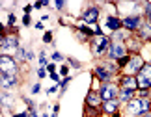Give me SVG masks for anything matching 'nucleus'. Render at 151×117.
<instances>
[{
    "mask_svg": "<svg viewBox=\"0 0 151 117\" xmlns=\"http://www.w3.org/2000/svg\"><path fill=\"white\" fill-rule=\"evenodd\" d=\"M43 43H45V45H54V43H52V32H45Z\"/></svg>",
    "mask_w": 151,
    "mask_h": 117,
    "instance_id": "nucleus-30",
    "label": "nucleus"
},
{
    "mask_svg": "<svg viewBox=\"0 0 151 117\" xmlns=\"http://www.w3.org/2000/svg\"><path fill=\"white\" fill-rule=\"evenodd\" d=\"M132 98H136V91H131V89H121L119 87V95H118V101L121 106H125V104H129Z\"/></svg>",
    "mask_w": 151,
    "mask_h": 117,
    "instance_id": "nucleus-17",
    "label": "nucleus"
},
{
    "mask_svg": "<svg viewBox=\"0 0 151 117\" xmlns=\"http://www.w3.org/2000/svg\"><path fill=\"white\" fill-rule=\"evenodd\" d=\"M37 60H39V67H47L49 65V56H47V52L45 50H39V56H37Z\"/></svg>",
    "mask_w": 151,
    "mask_h": 117,
    "instance_id": "nucleus-23",
    "label": "nucleus"
},
{
    "mask_svg": "<svg viewBox=\"0 0 151 117\" xmlns=\"http://www.w3.org/2000/svg\"><path fill=\"white\" fill-rule=\"evenodd\" d=\"M30 93H32V95H37V93H41V84H39V82H37V84H34V86L30 87Z\"/></svg>",
    "mask_w": 151,
    "mask_h": 117,
    "instance_id": "nucleus-31",
    "label": "nucleus"
},
{
    "mask_svg": "<svg viewBox=\"0 0 151 117\" xmlns=\"http://www.w3.org/2000/svg\"><path fill=\"white\" fill-rule=\"evenodd\" d=\"M36 30H45V26H43V22H41V21L36 22Z\"/></svg>",
    "mask_w": 151,
    "mask_h": 117,
    "instance_id": "nucleus-42",
    "label": "nucleus"
},
{
    "mask_svg": "<svg viewBox=\"0 0 151 117\" xmlns=\"http://www.w3.org/2000/svg\"><path fill=\"white\" fill-rule=\"evenodd\" d=\"M142 15H144V21L151 22V2H144V8H142Z\"/></svg>",
    "mask_w": 151,
    "mask_h": 117,
    "instance_id": "nucleus-22",
    "label": "nucleus"
},
{
    "mask_svg": "<svg viewBox=\"0 0 151 117\" xmlns=\"http://www.w3.org/2000/svg\"><path fill=\"white\" fill-rule=\"evenodd\" d=\"M110 43L112 39L110 36H95L90 39V50L95 58H103L108 54V49H110Z\"/></svg>",
    "mask_w": 151,
    "mask_h": 117,
    "instance_id": "nucleus-2",
    "label": "nucleus"
},
{
    "mask_svg": "<svg viewBox=\"0 0 151 117\" xmlns=\"http://www.w3.org/2000/svg\"><path fill=\"white\" fill-rule=\"evenodd\" d=\"M0 73L4 74H17L19 76V61L13 56L2 54L0 56Z\"/></svg>",
    "mask_w": 151,
    "mask_h": 117,
    "instance_id": "nucleus-6",
    "label": "nucleus"
},
{
    "mask_svg": "<svg viewBox=\"0 0 151 117\" xmlns=\"http://www.w3.org/2000/svg\"><path fill=\"white\" fill-rule=\"evenodd\" d=\"M138 37H140L144 43H149L151 41V22H147V21H144V24H142V28L138 30V34H136Z\"/></svg>",
    "mask_w": 151,
    "mask_h": 117,
    "instance_id": "nucleus-18",
    "label": "nucleus"
},
{
    "mask_svg": "<svg viewBox=\"0 0 151 117\" xmlns=\"http://www.w3.org/2000/svg\"><path fill=\"white\" fill-rule=\"evenodd\" d=\"M151 112V98H132L129 104H125V115L129 117H142Z\"/></svg>",
    "mask_w": 151,
    "mask_h": 117,
    "instance_id": "nucleus-1",
    "label": "nucleus"
},
{
    "mask_svg": "<svg viewBox=\"0 0 151 117\" xmlns=\"http://www.w3.org/2000/svg\"><path fill=\"white\" fill-rule=\"evenodd\" d=\"M60 76L62 78H67L69 76V65H67V63H63V65L60 67Z\"/></svg>",
    "mask_w": 151,
    "mask_h": 117,
    "instance_id": "nucleus-28",
    "label": "nucleus"
},
{
    "mask_svg": "<svg viewBox=\"0 0 151 117\" xmlns=\"http://www.w3.org/2000/svg\"><path fill=\"white\" fill-rule=\"evenodd\" d=\"M17 84H19V76H17V74H4V73H0V86H2V91L13 89V87H17Z\"/></svg>",
    "mask_w": 151,
    "mask_h": 117,
    "instance_id": "nucleus-13",
    "label": "nucleus"
},
{
    "mask_svg": "<svg viewBox=\"0 0 151 117\" xmlns=\"http://www.w3.org/2000/svg\"><path fill=\"white\" fill-rule=\"evenodd\" d=\"M52 6H54V8L58 9V11H63V9H65V2H62V0H58V2H54V4H52Z\"/></svg>",
    "mask_w": 151,
    "mask_h": 117,
    "instance_id": "nucleus-35",
    "label": "nucleus"
},
{
    "mask_svg": "<svg viewBox=\"0 0 151 117\" xmlns=\"http://www.w3.org/2000/svg\"><path fill=\"white\" fill-rule=\"evenodd\" d=\"M30 22H32V17L30 15H22V24H24V26H30Z\"/></svg>",
    "mask_w": 151,
    "mask_h": 117,
    "instance_id": "nucleus-36",
    "label": "nucleus"
},
{
    "mask_svg": "<svg viewBox=\"0 0 151 117\" xmlns=\"http://www.w3.org/2000/svg\"><path fill=\"white\" fill-rule=\"evenodd\" d=\"M54 93H60V84H56V86H52L47 89V95H54Z\"/></svg>",
    "mask_w": 151,
    "mask_h": 117,
    "instance_id": "nucleus-34",
    "label": "nucleus"
},
{
    "mask_svg": "<svg viewBox=\"0 0 151 117\" xmlns=\"http://www.w3.org/2000/svg\"><path fill=\"white\" fill-rule=\"evenodd\" d=\"M110 117H121V113L118 112V113H114V115H110Z\"/></svg>",
    "mask_w": 151,
    "mask_h": 117,
    "instance_id": "nucleus-44",
    "label": "nucleus"
},
{
    "mask_svg": "<svg viewBox=\"0 0 151 117\" xmlns=\"http://www.w3.org/2000/svg\"><path fill=\"white\" fill-rule=\"evenodd\" d=\"M15 22H17L15 13H9V15H8V28H13V26H15Z\"/></svg>",
    "mask_w": 151,
    "mask_h": 117,
    "instance_id": "nucleus-29",
    "label": "nucleus"
},
{
    "mask_svg": "<svg viewBox=\"0 0 151 117\" xmlns=\"http://www.w3.org/2000/svg\"><path fill=\"white\" fill-rule=\"evenodd\" d=\"M71 80H73L71 76H67V78H63V80L60 82V97H62V95H63V93H65V91H67V86H69V84H71Z\"/></svg>",
    "mask_w": 151,
    "mask_h": 117,
    "instance_id": "nucleus-24",
    "label": "nucleus"
},
{
    "mask_svg": "<svg viewBox=\"0 0 151 117\" xmlns=\"http://www.w3.org/2000/svg\"><path fill=\"white\" fill-rule=\"evenodd\" d=\"M144 65H146V61H144V58L140 54H131L129 56V63L121 69V74H127V76H136V74L144 69Z\"/></svg>",
    "mask_w": 151,
    "mask_h": 117,
    "instance_id": "nucleus-4",
    "label": "nucleus"
},
{
    "mask_svg": "<svg viewBox=\"0 0 151 117\" xmlns=\"http://www.w3.org/2000/svg\"><path fill=\"white\" fill-rule=\"evenodd\" d=\"M43 117H52V115H47V113H45V115H43Z\"/></svg>",
    "mask_w": 151,
    "mask_h": 117,
    "instance_id": "nucleus-46",
    "label": "nucleus"
},
{
    "mask_svg": "<svg viewBox=\"0 0 151 117\" xmlns=\"http://www.w3.org/2000/svg\"><path fill=\"white\" fill-rule=\"evenodd\" d=\"M47 71H49V74H50V73H56V63H54V61H50L49 65H47Z\"/></svg>",
    "mask_w": 151,
    "mask_h": 117,
    "instance_id": "nucleus-38",
    "label": "nucleus"
},
{
    "mask_svg": "<svg viewBox=\"0 0 151 117\" xmlns=\"http://www.w3.org/2000/svg\"><path fill=\"white\" fill-rule=\"evenodd\" d=\"M93 76L99 80L101 84H108V82H114L116 78H118V76H116V74L110 71L106 65H104L103 61H101V63H97V65L93 67Z\"/></svg>",
    "mask_w": 151,
    "mask_h": 117,
    "instance_id": "nucleus-8",
    "label": "nucleus"
},
{
    "mask_svg": "<svg viewBox=\"0 0 151 117\" xmlns=\"http://www.w3.org/2000/svg\"><path fill=\"white\" fill-rule=\"evenodd\" d=\"M136 82H138V89H147L151 91V65H144V69L136 74Z\"/></svg>",
    "mask_w": 151,
    "mask_h": 117,
    "instance_id": "nucleus-11",
    "label": "nucleus"
},
{
    "mask_svg": "<svg viewBox=\"0 0 151 117\" xmlns=\"http://www.w3.org/2000/svg\"><path fill=\"white\" fill-rule=\"evenodd\" d=\"M34 58H36V54H34V50H32V49H28V52H26V61H32Z\"/></svg>",
    "mask_w": 151,
    "mask_h": 117,
    "instance_id": "nucleus-37",
    "label": "nucleus"
},
{
    "mask_svg": "<svg viewBox=\"0 0 151 117\" xmlns=\"http://www.w3.org/2000/svg\"><path fill=\"white\" fill-rule=\"evenodd\" d=\"M142 117H151V112H149V113H146V115H142Z\"/></svg>",
    "mask_w": 151,
    "mask_h": 117,
    "instance_id": "nucleus-45",
    "label": "nucleus"
},
{
    "mask_svg": "<svg viewBox=\"0 0 151 117\" xmlns=\"http://www.w3.org/2000/svg\"><path fill=\"white\" fill-rule=\"evenodd\" d=\"M101 19V9H99V6H88L86 9H82V13H80V21L84 22V24H91V26H95L97 22H99Z\"/></svg>",
    "mask_w": 151,
    "mask_h": 117,
    "instance_id": "nucleus-7",
    "label": "nucleus"
},
{
    "mask_svg": "<svg viewBox=\"0 0 151 117\" xmlns=\"http://www.w3.org/2000/svg\"><path fill=\"white\" fill-rule=\"evenodd\" d=\"M104 28H108L110 34L123 30V22L118 15H104Z\"/></svg>",
    "mask_w": 151,
    "mask_h": 117,
    "instance_id": "nucleus-12",
    "label": "nucleus"
},
{
    "mask_svg": "<svg viewBox=\"0 0 151 117\" xmlns=\"http://www.w3.org/2000/svg\"><path fill=\"white\" fill-rule=\"evenodd\" d=\"M0 101H2V108L4 110H9L11 104H13V98H11V95L8 91H2V95H0Z\"/></svg>",
    "mask_w": 151,
    "mask_h": 117,
    "instance_id": "nucleus-20",
    "label": "nucleus"
},
{
    "mask_svg": "<svg viewBox=\"0 0 151 117\" xmlns=\"http://www.w3.org/2000/svg\"><path fill=\"white\" fill-rule=\"evenodd\" d=\"M140 56L144 58V61H146L147 65H151V43H144L142 50H140Z\"/></svg>",
    "mask_w": 151,
    "mask_h": 117,
    "instance_id": "nucleus-19",
    "label": "nucleus"
},
{
    "mask_svg": "<svg viewBox=\"0 0 151 117\" xmlns=\"http://www.w3.org/2000/svg\"><path fill=\"white\" fill-rule=\"evenodd\" d=\"M136 97L138 98H151V91H147V89H138L136 91Z\"/></svg>",
    "mask_w": 151,
    "mask_h": 117,
    "instance_id": "nucleus-27",
    "label": "nucleus"
},
{
    "mask_svg": "<svg viewBox=\"0 0 151 117\" xmlns=\"http://www.w3.org/2000/svg\"><path fill=\"white\" fill-rule=\"evenodd\" d=\"M119 108H121V104H119L118 98H116V101H106V102H103L101 112L106 113V115H114V113L119 112Z\"/></svg>",
    "mask_w": 151,
    "mask_h": 117,
    "instance_id": "nucleus-16",
    "label": "nucleus"
},
{
    "mask_svg": "<svg viewBox=\"0 0 151 117\" xmlns=\"http://www.w3.org/2000/svg\"><path fill=\"white\" fill-rule=\"evenodd\" d=\"M129 54H131V52H129V49H127L125 43L112 41V43H110V49H108V54H106V60L118 63L121 58H125V56H129Z\"/></svg>",
    "mask_w": 151,
    "mask_h": 117,
    "instance_id": "nucleus-5",
    "label": "nucleus"
},
{
    "mask_svg": "<svg viewBox=\"0 0 151 117\" xmlns=\"http://www.w3.org/2000/svg\"><path fill=\"white\" fill-rule=\"evenodd\" d=\"M149 43H151V41H149Z\"/></svg>",
    "mask_w": 151,
    "mask_h": 117,
    "instance_id": "nucleus-47",
    "label": "nucleus"
},
{
    "mask_svg": "<svg viewBox=\"0 0 151 117\" xmlns=\"http://www.w3.org/2000/svg\"><path fill=\"white\" fill-rule=\"evenodd\" d=\"M32 6H34V9H41V8H45V2H36Z\"/></svg>",
    "mask_w": 151,
    "mask_h": 117,
    "instance_id": "nucleus-40",
    "label": "nucleus"
},
{
    "mask_svg": "<svg viewBox=\"0 0 151 117\" xmlns=\"http://www.w3.org/2000/svg\"><path fill=\"white\" fill-rule=\"evenodd\" d=\"M13 117H28V112H19V113H13Z\"/></svg>",
    "mask_w": 151,
    "mask_h": 117,
    "instance_id": "nucleus-41",
    "label": "nucleus"
},
{
    "mask_svg": "<svg viewBox=\"0 0 151 117\" xmlns=\"http://www.w3.org/2000/svg\"><path fill=\"white\" fill-rule=\"evenodd\" d=\"M50 60L54 61V63H60V61H63V60H65V56H63L62 52H58V50H54V52H52V54H50Z\"/></svg>",
    "mask_w": 151,
    "mask_h": 117,
    "instance_id": "nucleus-25",
    "label": "nucleus"
},
{
    "mask_svg": "<svg viewBox=\"0 0 151 117\" xmlns=\"http://www.w3.org/2000/svg\"><path fill=\"white\" fill-rule=\"evenodd\" d=\"M26 112H28V117H39L37 108H34V110H26Z\"/></svg>",
    "mask_w": 151,
    "mask_h": 117,
    "instance_id": "nucleus-39",
    "label": "nucleus"
},
{
    "mask_svg": "<svg viewBox=\"0 0 151 117\" xmlns=\"http://www.w3.org/2000/svg\"><path fill=\"white\" fill-rule=\"evenodd\" d=\"M49 76H50V80H52V82H56V84H60V82L63 80V78L60 76V73H50Z\"/></svg>",
    "mask_w": 151,
    "mask_h": 117,
    "instance_id": "nucleus-32",
    "label": "nucleus"
},
{
    "mask_svg": "<svg viewBox=\"0 0 151 117\" xmlns=\"http://www.w3.org/2000/svg\"><path fill=\"white\" fill-rule=\"evenodd\" d=\"M103 106V98L99 95V91H88L86 95V108H91V110H101Z\"/></svg>",
    "mask_w": 151,
    "mask_h": 117,
    "instance_id": "nucleus-15",
    "label": "nucleus"
},
{
    "mask_svg": "<svg viewBox=\"0 0 151 117\" xmlns=\"http://www.w3.org/2000/svg\"><path fill=\"white\" fill-rule=\"evenodd\" d=\"M26 52H28V49L21 45V46H19V50L15 52V56H13V58H15V60L19 61V63H21V61H26Z\"/></svg>",
    "mask_w": 151,
    "mask_h": 117,
    "instance_id": "nucleus-21",
    "label": "nucleus"
},
{
    "mask_svg": "<svg viewBox=\"0 0 151 117\" xmlns=\"http://www.w3.org/2000/svg\"><path fill=\"white\" fill-rule=\"evenodd\" d=\"M21 46V41H19V36L17 34H4L2 37H0V50H2V54H8L15 56V52L19 50Z\"/></svg>",
    "mask_w": 151,
    "mask_h": 117,
    "instance_id": "nucleus-3",
    "label": "nucleus"
},
{
    "mask_svg": "<svg viewBox=\"0 0 151 117\" xmlns=\"http://www.w3.org/2000/svg\"><path fill=\"white\" fill-rule=\"evenodd\" d=\"M67 65H69V67H75V69H80V67H82V63H80L78 60H75V58L69 56V58H67Z\"/></svg>",
    "mask_w": 151,
    "mask_h": 117,
    "instance_id": "nucleus-26",
    "label": "nucleus"
},
{
    "mask_svg": "<svg viewBox=\"0 0 151 117\" xmlns=\"http://www.w3.org/2000/svg\"><path fill=\"white\" fill-rule=\"evenodd\" d=\"M60 112V104H54V106H52V113H58Z\"/></svg>",
    "mask_w": 151,
    "mask_h": 117,
    "instance_id": "nucleus-43",
    "label": "nucleus"
},
{
    "mask_svg": "<svg viewBox=\"0 0 151 117\" xmlns=\"http://www.w3.org/2000/svg\"><path fill=\"white\" fill-rule=\"evenodd\" d=\"M47 74H49L47 67H39V69H37V78H45Z\"/></svg>",
    "mask_w": 151,
    "mask_h": 117,
    "instance_id": "nucleus-33",
    "label": "nucleus"
},
{
    "mask_svg": "<svg viewBox=\"0 0 151 117\" xmlns=\"http://www.w3.org/2000/svg\"><path fill=\"white\" fill-rule=\"evenodd\" d=\"M99 95L103 98V102L106 101H116L119 95V86L116 82H108V84H103L101 89H99Z\"/></svg>",
    "mask_w": 151,
    "mask_h": 117,
    "instance_id": "nucleus-10",
    "label": "nucleus"
},
{
    "mask_svg": "<svg viewBox=\"0 0 151 117\" xmlns=\"http://www.w3.org/2000/svg\"><path fill=\"white\" fill-rule=\"evenodd\" d=\"M123 22V30H127L129 34H138V30L144 24V15H129L121 19Z\"/></svg>",
    "mask_w": 151,
    "mask_h": 117,
    "instance_id": "nucleus-9",
    "label": "nucleus"
},
{
    "mask_svg": "<svg viewBox=\"0 0 151 117\" xmlns=\"http://www.w3.org/2000/svg\"><path fill=\"white\" fill-rule=\"evenodd\" d=\"M118 86L121 87V89L138 91V82H136V76H127V74H119V76H118Z\"/></svg>",
    "mask_w": 151,
    "mask_h": 117,
    "instance_id": "nucleus-14",
    "label": "nucleus"
}]
</instances>
